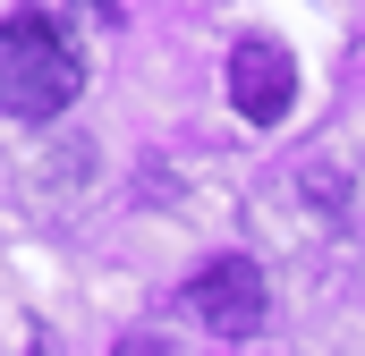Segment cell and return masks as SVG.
<instances>
[{
  "instance_id": "obj_1",
  "label": "cell",
  "mask_w": 365,
  "mask_h": 356,
  "mask_svg": "<svg viewBox=\"0 0 365 356\" xmlns=\"http://www.w3.org/2000/svg\"><path fill=\"white\" fill-rule=\"evenodd\" d=\"M86 85V68H77V51H68V34L51 26V17H9L0 26V110L9 119H60L68 102Z\"/></svg>"
},
{
  "instance_id": "obj_2",
  "label": "cell",
  "mask_w": 365,
  "mask_h": 356,
  "mask_svg": "<svg viewBox=\"0 0 365 356\" xmlns=\"http://www.w3.org/2000/svg\"><path fill=\"white\" fill-rule=\"evenodd\" d=\"M187 305H195V323L212 340H255L264 314H272V288H264V271L247 263V255H212L187 280Z\"/></svg>"
},
{
  "instance_id": "obj_3",
  "label": "cell",
  "mask_w": 365,
  "mask_h": 356,
  "mask_svg": "<svg viewBox=\"0 0 365 356\" xmlns=\"http://www.w3.org/2000/svg\"><path fill=\"white\" fill-rule=\"evenodd\" d=\"M230 102H238V119H255V127L289 119V102H297V60H289L280 43H238V51H230Z\"/></svg>"
},
{
  "instance_id": "obj_4",
  "label": "cell",
  "mask_w": 365,
  "mask_h": 356,
  "mask_svg": "<svg viewBox=\"0 0 365 356\" xmlns=\"http://www.w3.org/2000/svg\"><path fill=\"white\" fill-rule=\"evenodd\" d=\"M34 356H51V348H43V340H34Z\"/></svg>"
}]
</instances>
